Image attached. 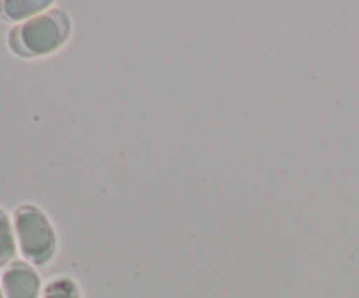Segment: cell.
Returning <instances> with one entry per match:
<instances>
[{
  "instance_id": "6da1fadb",
  "label": "cell",
  "mask_w": 359,
  "mask_h": 298,
  "mask_svg": "<svg viewBox=\"0 0 359 298\" xmlns=\"http://www.w3.org/2000/svg\"><path fill=\"white\" fill-rule=\"evenodd\" d=\"M70 32L69 20L62 11L39 14L14 28L11 46L18 55L44 56L56 51L67 41Z\"/></svg>"
},
{
  "instance_id": "7a4b0ae2",
  "label": "cell",
  "mask_w": 359,
  "mask_h": 298,
  "mask_svg": "<svg viewBox=\"0 0 359 298\" xmlns=\"http://www.w3.org/2000/svg\"><path fill=\"white\" fill-rule=\"evenodd\" d=\"M14 231L25 259L34 265H48L56 251V235L48 216L34 205H21L14 212Z\"/></svg>"
},
{
  "instance_id": "3957f363",
  "label": "cell",
  "mask_w": 359,
  "mask_h": 298,
  "mask_svg": "<svg viewBox=\"0 0 359 298\" xmlns=\"http://www.w3.org/2000/svg\"><path fill=\"white\" fill-rule=\"evenodd\" d=\"M6 298H41V277L23 262H14L2 276Z\"/></svg>"
},
{
  "instance_id": "277c9868",
  "label": "cell",
  "mask_w": 359,
  "mask_h": 298,
  "mask_svg": "<svg viewBox=\"0 0 359 298\" xmlns=\"http://www.w3.org/2000/svg\"><path fill=\"white\" fill-rule=\"evenodd\" d=\"M51 4L49 0H7L0 4V13L9 21H28L44 13Z\"/></svg>"
},
{
  "instance_id": "5b68a950",
  "label": "cell",
  "mask_w": 359,
  "mask_h": 298,
  "mask_svg": "<svg viewBox=\"0 0 359 298\" xmlns=\"http://www.w3.org/2000/svg\"><path fill=\"white\" fill-rule=\"evenodd\" d=\"M18 241L16 231H14V224L7 217L4 210H0V266H6L7 263L13 262L14 255H16Z\"/></svg>"
},
{
  "instance_id": "8992f818",
  "label": "cell",
  "mask_w": 359,
  "mask_h": 298,
  "mask_svg": "<svg viewBox=\"0 0 359 298\" xmlns=\"http://www.w3.org/2000/svg\"><path fill=\"white\" fill-rule=\"evenodd\" d=\"M41 298H81L77 284L69 277H60V279L51 280L44 287V293Z\"/></svg>"
},
{
  "instance_id": "52a82bcc",
  "label": "cell",
  "mask_w": 359,
  "mask_h": 298,
  "mask_svg": "<svg viewBox=\"0 0 359 298\" xmlns=\"http://www.w3.org/2000/svg\"><path fill=\"white\" fill-rule=\"evenodd\" d=\"M0 298H6V294H4V290H2V286H0Z\"/></svg>"
}]
</instances>
